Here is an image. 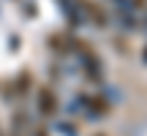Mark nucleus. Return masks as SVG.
<instances>
[{
  "label": "nucleus",
  "instance_id": "obj_1",
  "mask_svg": "<svg viewBox=\"0 0 147 136\" xmlns=\"http://www.w3.org/2000/svg\"><path fill=\"white\" fill-rule=\"evenodd\" d=\"M38 109H41V114H47V117H52L55 112H57V98H55L52 87H41L38 90Z\"/></svg>",
  "mask_w": 147,
  "mask_h": 136
},
{
  "label": "nucleus",
  "instance_id": "obj_2",
  "mask_svg": "<svg viewBox=\"0 0 147 136\" xmlns=\"http://www.w3.org/2000/svg\"><path fill=\"white\" fill-rule=\"evenodd\" d=\"M95 136H104V133H95Z\"/></svg>",
  "mask_w": 147,
  "mask_h": 136
}]
</instances>
